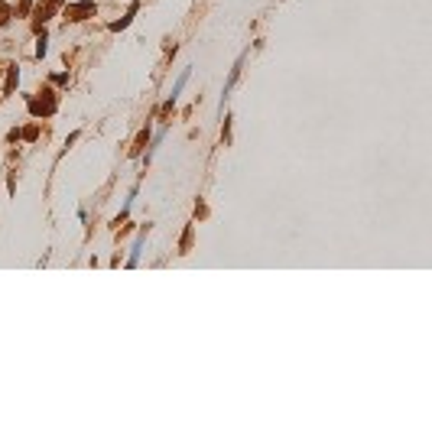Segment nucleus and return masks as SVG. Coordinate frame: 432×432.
<instances>
[{"instance_id":"f257e3e1","label":"nucleus","mask_w":432,"mask_h":432,"mask_svg":"<svg viewBox=\"0 0 432 432\" xmlns=\"http://www.w3.org/2000/svg\"><path fill=\"white\" fill-rule=\"evenodd\" d=\"M55 108H59V101H55L52 88H46V91H39V95L30 98V114L33 117H49V114H55Z\"/></svg>"},{"instance_id":"f03ea898","label":"nucleus","mask_w":432,"mask_h":432,"mask_svg":"<svg viewBox=\"0 0 432 432\" xmlns=\"http://www.w3.org/2000/svg\"><path fill=\"white\" fill-rule=\"evenodd\" d=\"M95 0H81V3H69L65 7V20H72V23H78V20H88V16L95 13Z\"/></svg>"},{"instance_id":"7ed1b4c3","label":"nucleus","mask_w":432,"mask_h":432,"mask_svg":"<svg viewBox=\"0 0 432 432\" xmlns=\"http://www.w3.org/2000/svg\"><path fill=\"white\" fill-rule=\"evenodd\" d=\"M134 13H137V3L130 10H127V16H120V20H114V23H110V30L114 33H120V30H127V26H130V20H134Z\"/></svg>"},{"instance_id":"20e7f679","label":"nucleus","mask_w":432,"mask_h":432,"mask_svg":"<svg viewBox=\"0 0 432 432\" xmlns=\"http://www.w3.org/2000/svg\"><path fill=\"white\" fill-rule=\"evenodd\" d=\"M149 143V130H140V137H137V143L134 146H130V156H140L143 153V146H146Z\"/></svg>"},{"instance_id":"39448f33","label":"nucleus","mask_w":432,"mask_h":432,"mask_svg":"<svg viewBox=\"0 0 432 432\" xmlns=\"http://www.w3.org/2000/svg\"><path fill=\"white\" fill-rule=\"evenodd\" d=\"M16 75H20V72H16V65H10V69H7V85H3V95H10V91H13Z\"/></svg>"},{"instance_id":"423d86ee","label":"nucleus","mask_w":432,"mask_h":432,"mask_svg":"<svg viewBox=\"0 0 432 432\" xmlns=\"http://www.w3.org/2000/svg\"><path fill=\"white\" fill-rule=\"evenodd\" d=\"M237 75H241V59H237V65L231 69V78H228V85H224V98H228V91H231V85L237 81Z\"/></svg>"},{"instance_id":"0eeeda50","label":"nucleus","mask_w":432,"mask_h":432,"mask_svg":"<svg viewBox=\"0 0 432 432\" xmlns=\"http://www.w3.org/2000/svg\"><path fill=\"white\" fill-rule=\"evenodd\" d=\"M179 247H182L179 253H185V251H189V247H192V224H189V228H185V234H182V244H179Z\"/></svg>"},{"instance_id":"6e6552de","label":"nucleus","mask_w":432,"mask_h":432,"mask_svg":"<svg viewBox=\"0 0 432 432\" xmlns=\"http://www.w3.org/2000/svg\"><path fill=\"white\" fill-rule=\"evenodd\" d=\"M20 137H23V140H36V137H39V127H36V124L26 127V130H20Z\"/></svg>"},{"instance_id":"1a4fd4ad","label":"nucleus","mask_w":432,"mask_h":432,"mask_svg":"<svg viewBox=\"0 0 432 432\" xmlns=\"http://www.w3.org/2000/svg\"><path fill=\"white\" fill-rule=\"evenodd\" d=\"M30 10H33V0H20V10H16V13H20V16H26Z\"/></svg>"}]
</instances>
